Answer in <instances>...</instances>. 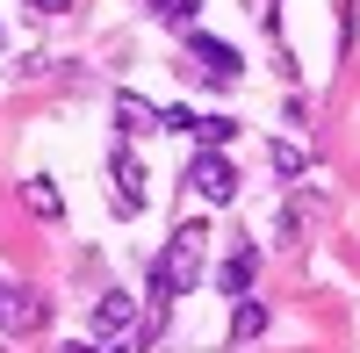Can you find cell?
I'll use <instances>...</instances> for the list:
<instances>
[{
    "instance_id": "52a82bcc",
    "label": "cell",
    "mask_w": 360,
    "mask_h": 353,
    "mask_svg": "<svg viewBox=\"0 0 360 353\" xmlns=\"http://www.w3.org/2000/svg\"><path fill=\"white\" fill-rule=\"evenodd\" d=\"M44 317H51V303L37 296V288H8V310H0L8 332H44Z\"/></svg>"
},
{
    "instance_id": "5b68a950",
    "label": "cell",
    "mask_w": 360,
    "mask_h": 353,
    "mask_svg": "<svg viewBox=\"0 0 360 353\" xmlns=\"http://www.w3.org/2000/svg\"><path fill=\"white\" fill-rule=\"evenodd\" d=\"M94 332H101V339L137 332V296H130V288H108V296L94 303Z\"/></svg>"
},
{
    "instance_id": "9c48e42d",
    "label": "cell",
    "mask_w": 360,
    "mask_h": 353,
    "mask_svg": "<svg viewBox=\"0 0 360 353\" xmlns=\"http://www.w3.org/2000/svg\"><path fill=\"white\" fill-rule=\"evenodd\" d=\"M266 332V303L259 296H245V303H231V346H252Z\"/></svg>"
},
{
    "instance_id": "5bb4252c",
    "label": "cell",
    "mask_w": 360,
    "mask_h": 353,
    "mask_svg": "<svg viewBox=\"0 0 360 353\" xmlns=\"http://www.w3.org/2000/svg\"><path fill=\"white\" fill-rule=\"evenodd\" d=\"M22 8H37V15H72L79 0H22Z\"/></svg>"
},
{
    "instance_id": "3957f363",
    "label": "cell",
    "mask_w": 360,
    "mask_h": 353,
    "mask_svg": "<svg viewBox=\"0 0 360 353\" xmlns=\"http://www.w3.org/2000/svg\"><path fill=\"white\" fill-rule=\"evenodd\" d=\"M108 202H115V217H144V202H152V188H144V166H137L130 152L108 159Z\"/></svg>"
},
{
    "instance_id": "2e32d148",
    "label": "cell",
    "mask_w": 360,
    "mask_h": 353,
    "mask_svg": "<svg viewBox=\"0 0 360 353\" xmlns=\"http://www.w3.org/2000/svg\"><path fill=\"white\" fill-rule=\"evenodd\" d=\"M0 310H8V288H0Z\"/></svg>"
},
{
    "instance_id": "7a4b0ae2",
    "label": "cell",
    "mask_w": 360,
    "mask_h": 353,
    "mask_svg": "<svg viewBox=\"0 0 360 353\" xmlns=\"http://www.w3.org/2000/svg\"><path fill=\"white\" fill-rule=\"evenodd\" d=\"M188 188H195L202 202H231V195H238V166H231L224 152H202V144H195V152H188Z\"/></svg>"
},
{
    "instance_id": "277c9868",
    "label": "cell",
    "mask_w": 360,
    "mask_h": 353,
    "mask_svg": "<svg viewBox=\"0 0 360 353\" xmlns=\"http://www.w3.org/2000/svg\"><path fill=\"white\" fill-rule=\"evenodd\" d=\"M188 65H202V79H217V86H231L238 72H245V58H238L224 37H202V29H188Z\"/></svg>"
},
{
    "instance_id": "4fadbf2b",
    "label": "cell",
    "mask_w": 360,
    "mask_h": 353,
    "mask_svg": "<svg viewBox=\"0 0 360 353\" xmlns=\"http://www.w3.org/2000/svg\"><path fill=\"white\" fill-rule=\"evenodd\" d=\"M274 166H281V173H303L310 159H303V152H295V144H274Z\"/></svg>"
},
{
    "instance_id": "9a60e30c",
    "label": "cell",
    "mask_w": 360,
    "mask_h": 353,
    "mask_svg": "<svg viewBox=\"0 0 360 353\" xmlns=\"http://www.w3.org/2000/svg\"><path fill=\"white\" fill-rule=\"evenodd\" d=\"M65 353H108V346H94V339H72V346H65Z\"/></svg>"
},
{
    "instance_id": "8fae6325",
    "label": "cell",
    "mask_w": 360,
    "mask_h": 353,
    "mask_svg": "<svg viewBox=\"0 0 360 353\" xmlns=\"http://www.w3.org/2000/svg\"><path fill=\"white\" fill-rule=\"evenodd\" d=\"M22 195H29V210H37V217H58V210H65V202H58V188L44 181V173H37V181H22Z\"/></svg>"
},
{
    "instance_id": "7c38bea8",
    "label": "cell",
    "mask_w": 360,
    "mask_h": 353,
    "mask_svg": "<svg viewBox=\"0 0 360 353\" xmlns=\"http://www.w3.org/2000/svg\"><path fill=\"white\" fill-rule=\"evenodd\" d=\"M152 15H159V22H173V29H195L202 0H152Z\"/></svg>"
},
{
    "instance_id": "ba28073f",
    "label": "cell",
    "mask_w": 360,
    "mask_h": 353,
    "mask_svg": "<svg viewBox=\"0 0 360 353\" xmlns=\"http://www.w3.org/2000/svg\"><path fill=\"white\" fill-rule=\"evenodd\" d=\"M252 274H259V252H252V245H238V252L224 259V274H217V288H224L231 303H245V296H252Z\"/></svg>"
},
{
    "instance_id": "8992f818",
    "label": "cell",
    "mask_w": 360,
    "mask_h": 353,
    "mask_svg": "<svg viewBox=\"0 0 360 353\" xmlns=\"http://www.w3.org/2000/svg\"><path fill=\"white\" fill-rule=\"evenodd\" d=\"M115 130H123V137H152V130H166V115L144 101V94L123 86V94H115Z\"/></svg>"
},
{
    "instance_id": "30bf717a",
    "label": "cell",
    "mask_w": 360,
    "mask_h": 353,
    "mask_svg": "<svg viewBox=\"0 0 360 353\" xmlns=\"http://www.w3.org/2000/svg\"><path fill=\"white\" fill-rule=\"evenodd\" d=\"M195 144H202V152H224V144L238 137V123H231V115H195V130H188Z\"/></svg>"
},
{
    "instance_id": "6da1fadb",
    "label": "cell",
    "mask_w": 360,
    "mask_h": 353,
    "mask_svg": "<svg viewBox=\"0 0 360 353\" xmlns=\"http://www.w3.org/2000/svg\"><path fill=\"white\" fill-rule=\"evenodd\" d=\"M202 238H209L202 217H188L166 238V252L152 259V310H166L173 296H195V281H202Z\"/></svg>"
}]
</instances>
